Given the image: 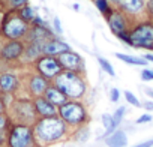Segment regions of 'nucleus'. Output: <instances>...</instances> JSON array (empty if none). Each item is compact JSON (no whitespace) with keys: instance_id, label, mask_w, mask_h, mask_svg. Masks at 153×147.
I'll return each mask as SVG.
<instances>
[{"instance_id":"f3484780","label":"nucleus","mask_w":153,"mask_h":147,"mask_svg":"<svg viewBox=\"0 0 153 147\" xmlns=\"http://www.w3.org/2000/svg\"><path fill=\"white\" fill-rule=\"evenodd\" d=\"M33 104H35V110H36L38 117H54V116H57V107H54L44 96L33 98Z\"/></svg>"},{"instance_id":"9b49d317","label":"nucleus","mask_w":153,"mask_h":147,"mask_svg":"<svg viewBox=\"0 0 153 147\" xmlns=\"http://www.w3.org/2000/svg\"><path fill=\"white\" fill-rule=\"evenodd\" d=\"M26 42L23 41H8L0 50V59L5 62H15L23 57Z\"/></svg>"},{"instance_id":"a19ab883","label":"nucleus","mask_w":153,"mask_h":147,"mask_svg":"<svg viewBox=\"0 0 153 147\" xmlns=\"http://www.w3.org/2000/svg\"><path fill=\"white\" fill-rule=\"evenodd\" d=\"M144 59H146L149 63H153V54H152V53H147V54L144 56Z\"/></svg>"},{"instance_id":"20e7f679","label":"nucleus","mask_w":153,"mask_h":147,"mask_svg":"<svg viewBox=\"0 0 153 147\" xmlns=\"http://www.w3.org/2000/svg\"><path fill=\"white\" fill-rule=\"evenodd\" d=\"M5 147H39L35 138L33 126L23 123H12L6 132Z\"/></svg>"},{"instance_id":"7ed1b4c3","label":"nucleus","mask_w":153,"mask_h":147,"mask_svg":"<svg viewBox=\"0 0 153 147\" xmlns=\"http://www.w3.org/2000/svg\"><path fill=\"white\" fill-rule=\"evenodd\" d=\"M57 116L69 126L71 131L81 128L90 122V114L83 101L68 99L62 107L57 108Z\"/></svg>"},{"instance_id":"0eeeda50","label":"nucleus","mask_w":153,"mask_h":147,"mask_svg":"<svg viewBox=\"0 0 153 147\" xmlns=\"http://www.w3.org/2000/svg\"><path fill=\"white\" fill-rule=\"evenodd\" d=\"M30 29V24L26 23L24 20H21V17L17 15H11L5 20L3 26H2V33L8 41H21L27 36Z\"/></svg>"},{"instance_id":"37998d69","label":"nucleus","mask_w":153,"mask_h":147,"mask_svg":"<svg viewBox=\"0 0 153 147\" xmlns=\"http://www.w3.org/2000/svg\"><path fill=\"white\" fill-rule=\"evenodd\" d=\"M117 2H119V0H110V3H111L113 6H116V5H117Z\"/></svg>"},{"instance_id":"ddd939ff","label":"nucleus","mask_w":153,"mask_h":147,"mask_svg":"<svg viewBox=\"0 0 153 147\" xmlns=\"http://www.w3.org/2000/svg\"><path fill=\"white\" fill-rule=\"evenodd\" d=\"M51 84V81H48L47 78H44L42 75H39L38 72L32 74L27 80V92H29V98H38V96H44L47 87Z\"/></svg>"},{"instance_id":"2eb2a0df","label":"nucleus","mask_w":153,"mask_h":147,"mask_svg":"<svg viewBox=\"0 0 153 147\" xmlns=\"http://www.w3.org/2000/svg\"><path fill=\"white\" fill-rule=\"evenodd\" d=\"M69 50H71L69 44H66L65 41H62V39L57 38V36H54L53 39L47 41V42L42 45V53H44V56L57 57V56H60V54H63V53H66V51H69Z\"/></svg>"},{"instance_id":"4468645a","label":"nucleus","mask_w":153,"mask_h":147,"mask_svg":"<svg viewBox=\"0 0 153 147\" xmlns=\"http://www.w3.org/2000/svg\"><path fill=\"white\" fill-rule=\"evenodd\" d=\"M116 8L131 18L138 17L146 11V0H119Z\"/></svg>"},{"instance_id":"5701e85b","label":"nucleus","mask_w":153,"mask_h":147,"mask_svg":"<svg viewBox=\"0 0 153 147\" xmlns=\"http://www.w3.org/2000/svg\"><path fill=\"white\" fill-rule=\"evenodd\" d=\"M102 123H104V128H105V134L102 137H110L117 129V125H116V122H114L111 114H107V113L102 114Z\"/></svg>"},{"instance_id":"7c9ffc66","label":"nucleus","mask_w":153,"mask_h":147,"mask_svg":"<svg viewBox=\"0 0 153 147\" xmlns=\"http://www.w3.org/2000/svg\"><path fill=\"white\" fill-rule=\"evenodd\" d=\"M9 2V5L12 6V8H23V6H26L27 3H29V0H8Z\"/></svg>"},{"instance_id":"bb28decb","label":"nucleus","mask_w":153,"mask_h":147,"mask_svg":"<svg viewBox=\"0 0 153 147\" xmlns=\"http://www.w3.org/2000/svg\"><path fill=\"white\" fill-rule=\"evenodd\" d=\"M11 125H12V120H11V117L6 114V113H3V114H0V132H8V129L11 128Z\"/></svg>"},{"instance_id":"6e6552de","label":"nucleus","mask_w":153,"mask_h":147,"mask_svg":"<svg viewBox=\"0 0 153 147\" xmlns=\"http://www.w3.org/2000/svg\"><path fill=\"white\" fill-rule=\"evenodd\" d=\"M33 66H35V71L39 74V75H42L48 81H53L59 74L63 71L59 59L53 57V56H41L33 63Z\"/></svg>"},{"instance_id":"72a5a7b5","label":"nucleus","mask_w":153,"mask_h":147,"mask_svg":"<svg viewBox=\"0 0 153 147\" xmlns=\"http://www.w3.org/2000/svg\"><path fill=\"white\" fill-rule=\"evenodd\" d=\"M117 39H120L123 44H126V45H129V47H131V38H129V32H125V33H120V35H117Z\"/></svg>"},{"instance_id":"4c0bfd02","label":"nucleus","mask_w":153,"mask_h":147,"mask_svg":"<svg viewBox=\"0 0 153 147\" xmlns=\"http://www.w3.org/2000/svg\"><path fill=\"white\" fill-rule=\"evenodd\" d=\"M141 107L146 108L147 111H153V101H146V102L141 104Z\"/></svg>"},{"instance_id":"c756f323","label":"nucleus","mask_w":153,"mask_h":147,"mask_svg":"<svg viewBox=\"0 0 153 147\" xmlns=\"http://www.w3.org/2000/svg\"><path fill=\"white\" fill-rule=\"evenodd\" d=\"M141 80L143 81H152L153 80V69H143L141 71Z\"/></svg>"},{"instance_id":"2f4dec72","label":"nucleus","mask_w":153,"mask_h":147,"mask_svg":"<svg viewBox=\"0 0 153 147\" xmlns=\"http://www.w3.org/2000/svg\"><path fill=\"white\" fill-rule=\"evenodd\" d=\"M53 26H54V33H56V35H62V33H63V29H62V24H60L59 17H54Z\"/></svg>"},{"instance_id":"39448f33","label":"nucleus","mask_w":153,"mask_h":147,"mask_svg":"<svg viewBox=\"0 0 153 147\" xmlns=\"http://www.w3.org/2000/svg\"><path fill=\"white\" fill-rule=\"evenodd\" d=\"M11 110V120L12 123H23V125H30L33 126L35 122L39 119L35 110L33 98H21V99H14L9 105Z\"/></svg>"},{"instance_id":"393cba45","label":"nucleus","mask_w":153,"mask_h":147,"mask_svg":"<svg viewBox=\"0 0 153 147\" xmlns=\"http://www.w3.org/2000/svg\"><path fill=\"white\" fill-rule=\"evenodd\" d=\"M18 15L21 17V20H24V21H26V23H29V24H32L33 18L36 17L35 9H33V8H30L29 5H26V6L20 8V9H18Z\"/></svg>"},{"instance_id":"f257e3e1","label":"nucleus","mask_w":153,"mask_h":147,"mask_svg":"<svg viewBox=\"0 0 153 147\" xmlns=\"http://www.w3.org/2000/svg\"><path fill=\"white\" fill-rule=\"evenodd\" d=\"M33 132L39 147H48L71 137L69 126L59 117H39L33 125Z\"/></svg>"},{"instance_id":"ea45409f","label":"nucleus","mask_w":153,"mask_h":147,"mask_svg":"<svg viewBox=\"0 0 153 147\" xmlns=\"http://www.w3.org/2000/svg\"><path fill=\"white\" fill-rule=\"evenodd\" d=\"M135 147H153V140H149V141H146V143H141V144H138V146H135Z\"/></svg>"},{"instance_id":"423d86ee","label":"nucleus","mask_w":153,"mask_h":147,"mask_svg":"<svg viewBox=\"0 0 153 147\" xmlns=\"http://www.w3.org/2000/svg\"><path fill=\"white\" fill-rule=\"evenodd\" d=\"M129 38L131 47L153 51V21L147 20L132 24L129 30Z\"/></svg>"},{"instance_id":"b1692460","label":"nucleus","mask_w":153,"mask_h":147,"mask_svg":"<svg viewBox=\"0 0 153 147\" xmlns=\"http://www.w3.org/2000/svg\"><path fill=\"white\" fill-rule=\"evenodd\" d=\"M93 3H95V6H96V9L107 18L113 11H114V8H113V5L110 3V0H93Z\"/></svg>"},{"instance_id":"c03bdc74","label":"nucleus","mask_w":153,"mask_h":147,"mask_svg":"<svg viewBox=\"0 0 153 147\" xmlns=\"http://www.w3.org/2000/svg\"><path fill=\"white\" fill-rule=\"evenodd\" d=\"M0 93H2V90H0Z\"/></svg>"},{"instance_id":"4be33fe9","label":"nucleus","mask_w":153,"mask_h":147,"mask_svg":"<svg viewBox=\"0 0 153 147\" xmlns=\"http://www.w3.org/2000/svg\"><path fill=\"white\" fill-rule=\"evenodd\" d=\"M71 137H72L75 141H78V143H84V141H87V140H89V137H90L89 126H87V125H84V126H81V128L74 129V131L71 132Z\"/></svg>"},{"instance_id":"a878e982","label":"nucleus","mask_w":153,"mask_h":147,"mask_svg":"<svg viewBox=\"0 0 153 147\" xmlns=\"http://www.w3.org/2000/svg\"><path fill=\"white\" fill-rule=\"evenodd\" d=\"M98 63L101 65V69H102L105 74H108L110 77H114V75H116L114 68L111 66V63H110L107 59H104V57H98Z\"/></svg>"},{"instance_id":"58836bf2","label":"nucleus","mask_w":153,"mask_h":147,"mask_svg":"<svg viewBox=\"0 0 153 147\" xmlns=\"http://www.w3.org/2000/svg\"><path fill=\"white\" fill-rule=\"evenodd\" d=\"M5 144H6V134L0 132V147H5Z\"/></svg>"},{"instance_id":"aec40b11","label":"nucleus","mask_w":153,"mask_h":147,"mask_svg":"<svg viewBox=\"0 0 153 147\" xmlns=\"http://www.w3.org/2000/svg\"><path fill=\"white\" fill-rule=\"evenodd\" d=\"M105 143H107L108 147H126V144H128L126 132L122 131V129H116V131L105 140Z\"/></svg>"},{"instance_id":"f8f14e48","label":"nucleus","mask_w":153,"mask_h":147,"mask_svg":"<svg viewBox=\"0 0 153 147\" xmlns=\"http://www.w3.org/2000/svg\"><path fill=\"white\" fill-rule=\"evenodd\" d=\"M56 36L54 30H51L48 26H30L27 36L24 38L26 42H35L44 45L47 41L53 39Z\"/></svg>"},{"instance_id":"f704fd0d","label":"nucleus","mask_w":153,"mask_h":147,"mask_svg":"<svg viewBox=\"0 0 153 147\" xmlns=\"http://www.w3.org/2000/svg\"><path fill=\"white\" fill-rule=\"evenodd\" d=\"M110 99H111V102H117V101L120 99V92H119V89H116V87L111 89V92H110Z\"/></svg>"},{"instance_id":"f03ea898","label":"nucleus","mask_w":153,"mask_h":147,"mask_svg":"<svg viewBox=\"0 0 153 147\" xmlns=\"http://www.w3.org/2000/svg\"><path fill=\"white\" fill-rule=\"evenodd\" d=\"M51 83L57 89H60L68 99L72 101H81L86 96L89 89L84 74L72 72V71H62Z\"/></svg>"},{"instance_id":"1a4fd4ad","label":"nucleus","mask_w":153,"mask_h":147,"mask_svg":"<svg viewBox=\"0 0 153 147\" xmlns=\"http://www.w3.org/2000/svg\"><path fill=\"white\" fill-rule=\"evenodd\" d=\"M107 24L110 27V30L117 36L120 33H125V32H129L132 24H131V17H128L125 12H122L120 9H114L107 18Z\"/></svg>"},{"instance_id":"dca6fc26","label":"nucleus","mask_w":153,"mask_h":147,"mask_svg":"<svg viewBox=\"0 0 153 147\" xmlns=\"http://www.w3.org/2000/svg\"><path fill=\"white\" fill-rule=\"evenodd\" d=\"M20 87V80L12 72H3L0 74V90L3 95H12Z\"/></svg>"},{"instance_id":"473e14b6","label":"nucleus","mask_w":153,"mask_h":147,"mask_svg":"<svg viewBox=\"0 0 153 147\" xmlns=\"http://www.w3.org/2000/svg\"><path fill=\"white\" fill-rule=\"evenodd\" d=\"M150 20H153V0H146V11Z\"/></svg>"},{"instance_id":"79ce46f5","label":"nucleus","mask_w":153,"mask_h":147,"mask_svg":"<svg viewBox=\"0 0 153 147\" xmlns=\"http://www.w3.org/2000/svg\"><path fill=\"white\" fill-rule=\"evenodd\" d=\"M146 93H147V95H149V96H150V98L153 99V90H152V89H149V87H146Z\"/></svg>"},{"instance_id":"e433bc0d","label":"nucleus","mask_w":153,"mask_h":147,"mask_svg":"<svg viewBox=\"0 0 153 147\" xmlns=\"http://www.w3.org/2000/svg\"><path fill=\"white\" fill-rule=\"evenodd\" d=\"M6 110H8V104H6V101H5L3 96H0V114L6 113Z\"/></svg>"},{"instance_id":"c85d7f7f","label":"nucleus","mask_w":153,"mask_h":147,"mask_svg":"<svg viewBox=\"0 0 153 147\" xmlns=\"http://www.w3.org/2000/svg\"><path fill=\"white\" fill-rule=\"evenodd\" d=\"M125 99H126L131 105H134V107H141V102L138 101V98H137L132 92H129V90L125 92Z\"/></svg>"},{"instance_id":"6ab92c4d","label":"nucleus","mask_w":153,"mask_h":147,"mask_svg":"<svg viewBox=\"0 0 153 147\" xmlns=\"http://www.w3.org/2000/svg\"><path fill=\"white\" fill-rule=\"evenodd\" d=\"M41 56H44L42 53V45L41 44H35V42H26L24 47V53H23V60L27 63H35Z\"/></svg>"},{"instance_id":"a211bd4d","label":"nucleus","mask_w":153,"mask_h":147,"mask_svg":"<svg viewBox=\"0 0 153 147\" xmlns=\"http://www.w3.org/2000/svg\"><path fill=\"white\" fill-rule=\"evenodd\" d=\"M44 98L47 99V101H50L54 107H62L66 101H68V98L63 95V92L60 90V89H57L53 83L47 87V90H45V93H44Z\"/></svg>"},{"instance_id":"cd10ccee","label":"nucleus","mask_w":153,"mask_h":147,"mask_svg":"<svg viewBox=\"0 0 153 147\" xmlns=\"http://www.w3.org/2000/svg\"><path fill=\"white\" fill-rule=\"evenodd\" d=\"M125 113H126V108H125V107H119V108L114 111L113 119H114V122H116L117 126L122 123V120H123V117H125Z\"/></svg>"},{"instance_id":"9d476101","label":"nucleus","mask_w":153,"mask_h":147,"mask_svg":"<svg viewBox=\"0 0 153 147\" xmlns=\"http://www.w3.org/2000/svg\"><path fill=\"white\" fill-rule=\"evenodd\" d=\"M63 71H72V72H78V74H84L86 72V65H84V59L72 50L57 56Z\"/></svg>"},{"instance_id":"c9c22d12","label":"nucleus","mask_w":153,"mask_h":147,"mask_svg":"<svg viewBox=\"0 0 153 147\" xmlns=\"http://www.w3.org/2000/svg\"><path fill=\"white\" fill-rule=\"evenodd\" d=\"M152 119H153V117H152L150 114H143L141 117H138V119H137V123H138V125L149 123V122H152Z\"/></svg>"},{"instance_id":"412c9836","label":"nucleus","mask_w":153,"mask_h":147,"mask_svg":"<svg viewBox=\"0 0 153 147\" xmlns=\"http://www.w3.org/2000/svg\"><path fill=\"white\" fill-rule=\"evenodd\" d=\"M116 57L128 65H134V66H146L149 62L144 59V57H137V56H128V54H122V53H117Z\"/></svg>"}]
</instances>
